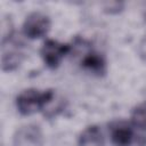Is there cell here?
Masks as SVG:
<instances>
[{
  "label": "cell",
  "instance_id": "cell-7",
  "mask_svg": "<svg viewBox=\"0 0 146 146\" xmlns=\"http://www.w3.org/2000/svg\"><path fill=\"white\" fill-rule=\"evenodd\" d=\"M81 66L84 71L97 76H102L107 72V63L105 57L103 54L96 50H89L84 54L81 59Z\"/></svg>",
  "mask_w": 146,
  "mask_h": 146
},
{
  "label": "cell",
  "instance_id": "cell-9",
  "mask_svg": "<svg viewBox=\"0 0 146 146\" xmlns=\"http://www.w3.org/2000/svg\"><path fill=\"white\" fill-rule=\"evenodd\" d=\"M130 123L133 125V128L146 130V102L140 103L132 110Z\"/></svg>",
  "mask_w": 146,
  "mask_h": 146
},
{
  "label": "cell",
  "instance_id": "cell-1",
  "mask_svg": "<svg viewBox=\"0 0 146 146\" xmlns=\"http://www.w3.org/2000/svg\"><path fill=\"white\" fill-rule=\"evenodd\" d=\"M55 96V91L51 89L43 91L36 88L25 89L16 98L17 111L22 115H32L38 112H43Z\"/></svg>",
  "mask_w": 146,
  "mask_h": 146
},
{
  "label": "cell",
  "instance_id": "cell-8",
  "mask_svg": "<svg viewBox=\"0 0 146 146\" xmlns=\"http://www.w3.org/2000/svg\"><path fill=\"white\" fill-rule=\"evenodd\" d=\"M78 146H105V138L99 127H87L78 138Z\"/></svg>",
  "mask_w": 146,
  "mask_h": 146
},
{
  "label": "cell",
  "instance_id": "cell-5",
  "mask_svg": "<svg viewBox=\"0 0 146 146\" xmlns=\"http://www.w3.org/2000/svg\"><path fill=\"white\" fill-rule=\"evenodd\" d=\"M43 135L38 124H25L16 130L13 137V146H42Z\"/></svg>",
  "mask_w": 146,
  "mask_h": 146
},
{
  "label": "cell",
  "instance_id": "cell-2",
  "mask_svg": "<svg viewBox=\"0 0 146 146\" xmlns=\"http://www.w3.org/2000/svg\"><path fill=\"white\" fill-rule=\"evenodd\" d=\"M24 58V52L19 42L14 39V33L9 32L2 35V55L1 67L3 71L9 72L16 70Z\"/></svg>",
  "mask_w": 146,
  "mask_h": 146
},
{
  "label": "cell",
  "instance_id": "cell-4",
  "mask_svg": "<svg viewBox=\"0 0 146 146\" xmlns=\"http://www.w3.org/2000/svg\"><path fill=\"white\" fill-rule=\"evenodd\" d=\"M51 22L48 15L41 11H33L26 16L23 23V33L26 38L35 40L48 34Z\"/></svg>",
  "mask_w": 146,
  "mask_h": 146
},
{
  "label": "cell",
  "instance_id": "cell-6",
  "mask_svg": "<svg viewBox=\"0 0 146 146\" xmlns=\"http://www.w3.org/2000/svg\"><path fill=\"white\" fill-rule=\"evenodd\" d=\"M111 140L114 146H130L135 139L133 125L125 121H115L111 124Z\"/></svg>",
  "mask_w": 146,
  "mask_h": 146
},
{
  "label": "cell",
  "instance_id": "cell-3",
  "mask_svg": "<svg viewBox=\"0 0 146 146\" xmlns=\"http://www.w3.org/2000/svg\"><path fill=\"white\" fill-rule=\"evenodd\" d=\"M71 49L72 47L68 43H63L57 40L48 39L41 46L40 56L48 68L55 70L60 65L64 57L71 51Z\"/></svg>",
  "mask_w": 146,
  "mask_h": 146
}]
</instances>
